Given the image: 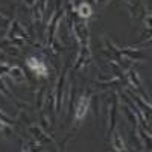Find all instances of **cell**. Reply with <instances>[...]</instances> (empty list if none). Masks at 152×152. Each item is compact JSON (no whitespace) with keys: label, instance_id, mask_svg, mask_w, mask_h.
Listing matches in <instances>:
<instances>
[{"label":"cell","instance_id":"obj_1","mask_svg":"<svg viewBox=\"0 0 152 152\" xmlns=\"http://www.w3.org/2000/svg\"><path fill=\"white\" fill-rule=\"evenodd\" d=\"M28 64H29V67H31L32 70H35L37 73L46 75V67H44V64H43L41 61H38V59H35V58H31V59L28 61Z\"/></svg>","mask_w":152,"mask_h":152},{"label":"cell","instance_id":"obj_2","mask_svg":"<svg viewBox=\"0 0 152 152\" xmlns=\"http://www.w3.org/2000/svg\"><path fill=\"white\" fill-rule=\"evenodd\" d=\"M79 14H81L82 17H88V15L91 14V12H90V6H88V5H82V6L79 8Z\"/></svg>","mask_w":152,"mask_h":152},{"label":"cell","instance_id":"obj_3","mask_svg":"<svg viewBox=\"0 0 152 152\" xmlns=\"http://www.w3.org/2000/svg\"><path fill=\"white\" fill-rule=\"evenodd\" d=\"M84 105H87V100H85V99L81 100V105H79V111H78V117H79V119L84 116Z\"/></svg>","mask_w":152,"mask_h":152}]
</instances>
